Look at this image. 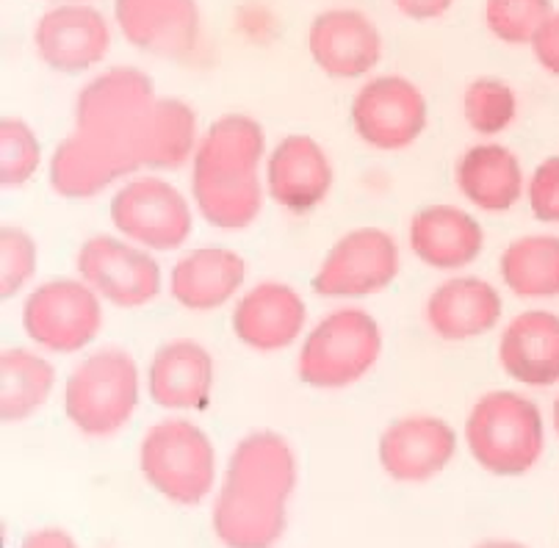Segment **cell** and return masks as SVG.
Returning <instances> with one entry per match:
<instances>
[{"instance_id": "8992f818", "label": "cell", "mask_w": 559, "mask_h": 548, "mask_svg": "<svg viewBox=\"0 0 559 548\" xmlns=\"http://www.w3.org/2000/svg\"><path fill=\"white\" fill-rule=\"evenodd\" d=\"M114 233L150 252H175L194 230V203L178 186L153 172H139L119 183L111 198Z\"/></svg>"}, {"instance_id": "4316f807", "label": "cell", "mask_w": 559, "mask_h": 548, "mask_svg": "<svg viewBox=\"0 0 559 548\" xmlns=\"http://www.w3.org/2000/svg\"><path fill=\"white\" fill-rule=\"evenodd\" d=\"M288 526V507L230 488L211 496V529L225 548H274Z\"/></svg>"}, {"instance_id": "8d00e7d4", "label": "cell", "mask_w": 559, "mask_h": 548, "mask_svg": "<svg viewBox=\"0 0 559 548\" xmlns=\"http://www.w3.org/2000/svg\"><path fill=\"white\" fill-rule=\"evenodd\" d=\"M17 548H78V540L59 526H43V529L28 532Z\"/></svg>"}, {"instance_id": "ac0fdd59", "label": "cell", "mask_w": 559, "mask_h": 548, "mask_svg": "<svg viewBox=\"0 0 559 548\" xmlns=\"http://www.w3.org/2000/svg\"><path fill=\"white\" fill-rule=\"evenodd\" d=\"M297 483L299 460L292 441L274 429H252L230 449L219 485L252 499L288 507Z\"/></svg>"}, {"instance_id": "52a82bcc", "label": "cell", "mask_w": 559, "mask_h": 548, "mask_svg": "<svg viewBox=\"0 0 559 548\" xmlns=\"http://www.w3.org/2000/svg\"><path fill=\"white\" fill-rule=\"evenodd\" d=\"M106 302L81 277H53L34 286L23 305V330L36 349L75 355L103 330Z\"/></svg>"}, {"instance_id": "e0dca14e", "label": "cell", "mask_w": 559, "mask_h": 548, "mask_svg": "<svg viewBox=\"0 0 559 548\" xmlns=\"http://www.w3.org/2000/svg\"><path fill=\"white\" fill-rule=\"evenodd\" d=\"M216 364L209 346L194 338H173L150 355L144 369V391L162 410H205L214 400Z\"/></svg>"}, {"instance_id": "ba28073f", "label": "cell", "mask_w": 559, "mask_h": 548, "mask_svg": "<svg viewBox=\"0 0 559 548\" xmlns=\"http://www.w3.org/2000/svg\"><path fill=\"white\" fill-rule=\"evenodd\" d=\"M78 277L114 308H144L162 297L167 277L155 252L133 245L119 233H100L81 245Z\"/></svg>"}, {"instance_id": "603a6c76", "label": "cell", "mask_w": 559, "mask_h": 548, "mask_svg": "<svg viewBox=\"0 0 559 548\" xmlns=\"http://www.w3.org/2000/svg\"><path fill=\"white\" fill-rule=\"evenodd\" d=\"M250 266L227 247H197L180 255L167 274L175 302L194 313H209L236 302L247 286Z\"/></svg>"}, {"instance_id": "ab89813d", "label": "cell", "mask_w": 559, "mask_h": 548, "mask_svg": "<svg viewBox=\"0 0 559 548\" xmlns=\"http://www.w3.org/2000/svg\"><path fill=\"white\" fill-rule=\"evenodd\" d=\"M50 7H67V3H95V0H45Z\"/></svg>"}, {"instance_id": "5bb4252c", "label": "cell", "mask_w": 559, "mask_h": 548, "mask_svg": "<svg viewBox=\"0 0 559 548\" xmlns=\"http://www.w3.org/2000/svg\"><path fill=\"white\" fill-rule=\"evenodd\" d=\"M457 449L460 436L452 421L432 413H413L382 429L377 460L393 483L421 485L441 477L457 457Z\"/></svg>"}, {"instance_id": "9a60e30c", "label": "cell", "mask_w": 559, "mask_h": 548, "mask_svg": "<svg viewBox=\"0 0 559 548\" xmlns=\"http://www.w3.org/2000/svg\"><path fill=\"white\" fill-rule=\"evenodd\" d=\"M335 186V164L324 144L308 133L283 136L266 158V194L294 216L313 214Z\"/></svg>"}, {"instance_id": "e575fe53", "label": "cell", "mask_w": 559, "mask_h": 548, "mask_svg": "<svg viewBox=\"0 0 559 548\" xmlns=\"http://www.w3.org/2000/svg\"><path fill=\"white\" fill-rule=\"evenodd\" d=\"M530 48L540 70H546L551 78H559V9L537 31L535 43Z\"/></svg>"}, {"instance_id": "74e56055", "label": "cell", "mask_w": 559, "mask_h": 548, "mask_svg": "<svg viewBox=\"0 0 559 548\" xmlns=\"http://www.w3.org/2000/svg\"><path fill=\"white\" fill-rule=\"evenodd\" d=\"M474 548H530V546L521 540H510V537H490V540L476 543Z\"/></svg>"}, {"instance_id": "cb8c5ba5", "label": "cell", "mask_w": 559, "mask_h": 548, "mask_svg": "<svg viewBox=\"0 0 559 548\" xmlns=\"http://www.w3.org/2000/svg\"><path fill=\"white\" fill-rule=\"evenodd\" d=\"M427 324L443 341H474L496 330L504 299L493 283L474 274H452L427 297Z\"/></svg>"}, {"instance_id": "6da1fadb", "label": "cell", "mask_w": 559, "mask_h": 548, "mask_svg": "<svg viewBox=\"0 0 559 548\" xmlns=\"http://www.w3.org/2000/svg\"><path fill=\"white\" fill-rule=\"evenodd\" d=\"M266 131L250 114H222L203 131L191 162L189 198L216 230H247L266 203Z\"/></svg>"}, {"instance_id": "4fadbf2b", "label": "cell", "mask_w": 559, "mask_h": 548, "mask_svg": "<svg viewBox=\"0 0 559 548\" xmlns=\"http://www.w3.org/2000/svg\"><path fill=\"white\" fill-rule=\"evenodd\" d=\"M305 45L310 61L335 81L371 78L385 53L380 25L352 7L322 9L310 20Z\"/></svg>"}, {"instance_id": "3957f363", "label": "cell", "mask_w": 559, "mask_h": 548, "mask_svg": "<svg viewBox=\"0 0 559 548\" xmlns=\"http://www.w3.org/2000/svg\"><path fill=\"white\" fill-rule=\"evenodd\" d=\"M144 374L126 349L106 346L75 364L61 385V410L86 438H114L136 416Z\"/></svg>"}, {"instance_id": "484cf974", "label": "cell", "mask_w": 559, "mask_h": 548, "mask_svg": "<svg viewBox=\"0 0 559 548\" xmlns=\"http://www.w3.org/2000/svg\"><path fill=\"white\" fill-rule=\"evenodd\" d=\"M524 164L499 142L471 144L454 164V186L471 209L507 214L526 200Z\"/></svg>"}, {"instance_id": "83f0119b", "label": "cell", "mask_w": 559, "mask_h": 548, "mask_svg": "<svg viewBox=\"0 0 559 548\" xmlns=\"http://www.w3.org/2000/svg\"><path fill=\"white\" fill-rule=\"evenodd\" d=\"M59 371L43 349L9 346L0 352V421L34 418L53 396Z\"/></svg>"}, {"instance_id": "ffe728a7", "label": "cell", "mask_w": 559, "mask_h": 548, "mask_svg": "<svg viewBox=\"0 0 559 548\" xmlns=\"http://www.w3.org/2000/svg\"><path fill=\"white\" fill-rule=\"evenodd\" d=\"M133 175L139 169L126 150L75 128L56 144L48 162L50 186L64 200H92Z\"/></svg>"}, {"instance_id": "7a4b0ae2", "label": "cell", "mask_w": 559, "mask_h": 548, "mask_svg": "<svg viewBox=\"0 0 559 548\" xmlns=\"http://www.w3.org/2000/svg\"><path fill=\"white\" fill-rule=\"evenodd\" d=\"M465 446L483 472L524 477L546 452V418L537 402L521 391H488L465 418Z\"/></svg>"}, {"instance_id": "277c9868", "label": "cell", "mask_w": 559, "mask_h": 548, "mask_svg": "<svg viewBox=\"0 0 559 548\" xmlns=\"http://www.w3.org/2000/svg\"><path fill=\"white\" fill-rule=\"evenodd\" d=\"M382 346L385 335L369 310L344 305L324 313L299 341L297 377L316 391L357 385L380 364Z\"/></svg>"}, {"instance_id": "5b68a950", "label": "cell", "mask_w": 559, "mask_h": 548, "mask_svg": "<svg viewBox=\"0 0 559 548\" xmlns=\"http://www.w3.org/2000/svg\"><path fill=\"white\" fill-rule=\"evenodd\" d=\"M139 468L155 493L180 507L203 504L219 488L214 441L200 424L183 416L164 418L144 432Z\"/></svg>"}, {"instance_id": "1f68e13d", "label": "cell", "mask_w": 559, "mask_h": 548, "mask_svg": "<svg viewBox=\"0 0 559 548\" xmlns=\"http://www.w3.org/2000/svg\"><path fill=\"white\" fill-rule=\"evenodd\" d=\"M45 162L43 142L20 117L0 120V189H25Z\"/></svg>"}, {"instance_id": "7c38bea8", "label": "cell", "mask_w": 559, "mask_h": 548, "mask_svg": "<svg viewBox=\"0 0 559 548\" xmlns=\"http://www.w3.org/2000/svg\"><path fill=\"white\" fill-rule=\"evenodd\" d=\"M34 53L59 75L95 72L114 43V25L95 3L48 7L34 23Z\"/></svg>"}, {"instance_id": "f1b7e54d", "label": "cell", "mask_w": 559, "mask_h": 548, "mask_svg": "<svg viewBox=\"0 0 559 548\" xmlns=\"http://www.w3.org/2000/svg\"><path fill=\"white\" fill-rule=\"evenodd\" d=\"M499 274L518 299H559V236L530 233L501 250Z\"/></svg>"}, {"instance_id": "d590c367", "label": "cell", "mask_w": 559, "mask_h": 548, "mask_svg": "<svg viewBox=\"0 0 559 548\" xmlns=\"http://www.w3.org/2000/svg\"><path fill=\"white\" fill-rule=\"evenodd\" d=\"M393 9L399 14H405L407 20H418V23H429V20H441L452 12L457 0H391Z\"/></svg>"}, {"instance_id": "44dd1931", "label": "cell", "mask_w": 559, "mask_h": 548, "mask_svg": "<svg viewBox=\"0 0 559 548\" xmlns=\"http://www.w3.org/2000/svg\"><path fill=\"white\" fill-rule=\"evenodd\" d=\"M200 120L191 103L175 95H158L131 136V155L139 172H175L191 167L200 147Z\"/></svg>"}, {"instance_id": "d6986e66", "label": "cell", "mask_w": 559, "mask_h": 548, "mask_svg": "<svg viewBox=\"0 0 559 548\" xmlns=\"http://www.w3.org/2000/svg\"><path fill=\"white\" fill-rule=\"evenodd\" d=\"M114 28L142 53L183 59L203 34L197 0H114Z\"/></svg>"}, {"instance_id": "836d02e7", "label": "cell", "mask_w": 559, "mask_h": 548, "mask_svg": "<svg viewBox=\"0 0 559 548\" xmlns=\"http://www.w3.org/2000/svg\"><path fill=\"white\" fill-rule=\"evenodd\" d=\"M526 205L543 225H559V155H548L526 180Z\"/></svg>"}, {"instance_id": "9c48e42d", "label": "cell", "mask_w": 559, "mask_h": 548, "mask_svg": "<svg viewBox=\"0 0 559 548\" xmlns=\"http://www.w3.org/2000/svg\"><path fill=\"white\" fill-rule=\"evenodd\" d=\"M402 272V252L385 227H355L344 233L313 274V291L324 299H366L382 294Z\"/></svg>"}, {"instance_id": "8fae6325", "label": "cell", "mask_w": 559, "mask_h": 548, "mask_svg": "<svg viewBox=\"0 0 559 548\" xmlns=\"http://www.w3.org/2000/svg\"><path fill=\"white\" fill-rule=\"evenodd\" d=\"M155 97L153 78L142 67L114 64L97 70L75 97V131L117 144L131 155L133 131Z\"/></svg>"}, {"instance_id": "d4e9b609", "label": "cell", "mask_w": 559, "mask_h": 548, "mask_svg": "<svg viewBox=\"0 0 559 548\" xmlns=\"http://www.w3.org/2000/svg\"><path fill=\"white\" fill-rule=\"evenodd\" d=\"M499 366L524 388L559 385V313L532 308L512 317L499 335Z\"/></svg>"}, {"instance_id": "2e32d148", "label": "cell", "mask_w": 559, "mask_h": 548, "mask_svg": "<svg viewBox=\"0 0 559 548\" xmlns=\"http://www.w3.org/2000/svg\"><path fill=\"white\" fill-rule=\"evenodd\" d=\"M230 327L247 349L283 352L308 333V302L288 283H255L233 302Z\"/></svg>"}, {"instance_id": "4dcf8cb0", "label": "cell", "mask_w": 559, "mask_h": 548, "mask_svg": "<svg viewBox=\"0 0 559 548\" xmlns=\"http://www.w3.org/2000/svg\"><path fill=\"white\" fill-rule=\"evenodd\" d=\"M554 12V0H485L483 23L499 43L530 48Z\"/></svg>"}, {"instance_id": "d6a6232c", "label": "cell", "mask_w": 559, "mask_h": 548, "mask_svg": "<svg viewBox=\"0 0 559 548\" xmlns=\"http://www.w3.org/2000/svg\"><path fill=\"white\" fill-rule=\"evenodd\" d=\"M39 272V245L25 227H0V302H12L23 291H31V283Z\"/></svg>"}, {"instance_id": "30bf717a", "label": "cell", "mask_w": 559, "mask_h": 548, "mask_svg": "<svg viewBox=\"0 0 559 548\" xmlns=\"http://www.w3.org/2000/svg\"><path fill=\"white\" fill-rule=\"evenodd\" d=\"M349 120L360 142L380 153L407 150L429 126V103L421 86L399 72L366 78L349 106Z\"/></svg>"}, {"instance_id": "f35d334b", "label": "cell", "mask_w": 559, "mask_h": 548, "mask_svg": "<svg viewBox=\"0 0 559 548\" xmlns=\"http://www.w3.org/2000/svg\"><path fill=\"white\" fill-rule=\"evenodd\" d=\"M551 421H554V432H557L559 438V396L554 400V410H551Z\"/></svg>"}, {"instance_id": "7402d4cb", "label": "cell", "mask_w": 559, "mask_h": 548, "mask_svg": "<svg viewBox=\"0 0 559 548\" xmlns=\"http://www.w3.org/2000/svg\"><path fill=\"white\" fill-rule=\"evenodd\" d=\"M407 245L424 266L438 272H463L483 255L485 230L471 211L432 203L411 216Z\"/></svg>"}, {"instance_id": "f546056e", "label": "cell", "mask_w": 559, "mask_h": 548, "mask_svg": "<svg viewBox=\"0 0 559 548\" xmlns=\"http://www.w3.org/2000/svg\"><path fill=\"white\" fill-rule=\"evenodd\" d=\"M463 120L476 136L496 139L518 120V92L496 75L474 78L463 92Z\"/></svg>"}]
</instances>
